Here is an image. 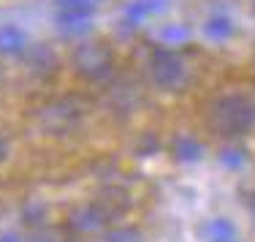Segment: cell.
<instances>
[{
    "mask_svg": "<svg viewBox=\"0 0 255 242\" xmlns=\"http://www.w3.org/2000/svg\"><path fill=\"white\" fill-rule=\"evenodd\" d=\"M209 128L217 136L239 139L255 131V98L247 93H226L212 101L209 106Z\"/></svg>",
    "mask_w": 255,
    "mask_h": 242,
    "instance_id": "cell-1",
    "label": "cell"
},
{
    "mask_svg": "<svg viewBox=\"0 0 255 242\" xmlns=\"http://www.w3.org/2000/svg\"><path fill=\"white\" fill-rule=\"evenodd\" d=\"M147 74L157 90L177 93V90H182L187 84V63L177 49L160 44L157 49H152V54L147 60Z\"/></svg>",
    "mask_w": 255,
    "mask_h": 242,
    "instance_id": "cell-2",
    "label": "cell"
},
{
    "mask_svg": "<svg viewBox=\"0 0 255 242\" xmlns=\"http://www.w3.org/2000/svg\"><path fill=\"white\" fill-rule=\"evenodd\" d=\"M38 128L49 136H68L82 125L84 106L76 98H57L38 109Z\"/></svg>",
    "mask_w": 255,
    "mask_h": 242,
    "instance_id": "cell-3",
    "label": "cell"
},
{
    "mask_svg": "<svg viewBox=\"0 0 255 242\" xmlns=\"http://www.w3.org/2000/svg\"><path fill=\"white\" fill-rule=\"evenodd\" d=\"M74 71L87 82H106L114 74V52L103 41H84L74 52Z\"/></svg>",
    "mask_w": 255,
    "mask_h": 242,
    "instance_id": "cell-4",
    "label": "cell"
},
{
    "mask_svg": "<svg viewBox=\"0 0 255 242\" xmlns=\"http://www.w3.org/2000/svg\"><path fill=\"white\" fill-rule=\"evenodd\" d=\"M103 0H54V19L65 35L82 38L93 30V19Z\"/></svg>",
    "mask_w": 255,
    "mask_h": 242,
    "instance_id": "cell-5",
    "label": "cell"
},
{
    "mask_svg": "<svg viewBox=\"0 0 255 242\" xmlns=\"http://www.w3.org/2000/svg\"><path fill=\"white\" fill-rule=\"evenodd\" d=\"M114 221H117V218L109 213L98 199H93V202L82 204V207H76L74 213H71L68 229L74 234H79V237H90V234H106Z\"/></svg>",
    "mask_w": 255,
    "mask_h": 242,
    "instance_id": "cell-6",
    "label": "cell"
},
{
    "mask_svg": "<svg viewBox=\"0 0 255 242\" xmlns=\"http://www.w3.org/2000/svg\"><path fill=\"white\" fill-rule=\"evenodd\" d=\"M166 8V0H130L123 8V30H138Z\"/></svg>",
    "mask_w": 255,
    "mask_h": 242,
    "instance_id": "cell-7",
    "label": "cell"
},
{
    "mask_svg": "<svg viewBox=\"0 0 255 242\" xmlns=\"http://www.w3.org/2000/svg\"><path fill=\"white\" fill-rule=\"evenodd\" d=\"M30 49V35L25 33V27L5 22L0 25V57H22Z\"/></svg>",
    "mask_w": 255,
    "mask_h": 242,
    "instance_id": "cell-8",
    "label": "cell"
},
{
    "mask_svg": "<svg viewBox=\"0 0 255 242\" xmlns=\"http://www.w3.org/2000/svg\"><path fill=\"white\" fill-rule=\"evenodd\" d=\"M198 237L204 242H239V229L228 218H209L198 226Z\"/></svg>",
    "mask_w": 255,
    "mask_h": 242,
    "instance_id": "cell-9",
    "label": "cell"
},
{
    "mask_svg": "<svg viewBox=\"0 0 255 242\" xmlns=\"http://www.w3.org/2000/svg\"><path fill=\"white\" fill-rule=\"evenodd\" d=\"M171 155L179 163H198L204 158V144L193 134H177L171 139Z\"/></svg>",
    "mask_w": 255,
    "mask_h": 242,
    "instance_id": "cell-10",
    "label": "cell"
},
{
    "mask_svg": "<svg viewBox=\"0 0 255 242\" xmlns=\"http://www.w3.org/2000/svg\"><path fill=\"white\" fill-rule=\"evenodd\" d=\"M204 35L215 44H223L234 35V19L228 14H212L209 19L204 22Z\"/></svg>",
    "mask_w": 255,
    "mask_h": 242,
    "instance_id": "cell-11",
    "label": "cell"
},
{
    "mask_svg": "<svg viewBox=\"0 0 255 242\" xmlns=\"http://www.w3.org/2000/svg\"><path fill=\"white\" fill-rule=\"evenodd\" d=\"M30 52V49H27ZM57 68V57L49 52V49H33L30 52V71H35V74H41V76H46V74H52V71Z\"/></svg>",
    "mask_w": 255,
    "mask_h": 242,
    "instance_id": "cell-12",
    "label": "cell"
},
{
    "mask_svg": "<svg viewBox=\"0 0 255 242\" xmlns=\"http://www.w3.org/2000/svg\"><path fill=\"white\" fill-rule=\"evenodd\" d=\"M157 38H160L163 46H171V49H174V46L185 44V41L190 38V30H187L185 25H166V27H160Z\"/></svg>",
    "mask_w": 255,
    "mask_h": 242,
    "instance_id": "cell-13",
    "label": "cell"
},
{
    "mask_svg": "<svg viewBox=\"0 0 255 242\" xmlns=\"http://www.w3.org/2000/svg\"><path fill=\"white\" fill-rule=\"evenodd\" d=\"M103 242H147L144 234L133 226H117V229H109L103 234Z\"/></svg>",
    "mask_w": 255,
    "mask_h": 242,
    "instance_id": "cell-14",
    "label": "cell"
},
{
    "mask_svg": "<svg viewBox=\"0 0 255 242\" xmlns=\"http://www.w3.org/2000/svg\"><path fill=\"white\" fill-rule=\"evenodd\" d=\"M220 163L226 169L247 166V150L245 147H226V150H220Z\"/></svg>",
    "mask_w": 255,
    "mask_h": 242,
    "instance_id": "cell-15",
    "label": "cell"
},
{
    "mask_svg": "<svg viewBox=\"0 0 255 242\" xmlns=\"http://www.w3.org/2000/svg\"><path fill=\"white\" fill-rule=\"evenodd\" d=\"M8 155H11V136L5 131H0V166L8 161Z\"/></svg>",
    "mask_w": 255,
    "mask_h": 242,
    "instance_id": "cell-16",
    "label": "cell"
},
{
    "mask_svg": "<svg viewBox=\"0 0 255 242\" xmlns=\"http://www.w3.org/2000/svg\"><path fill=\"white\" fill-rule=\"evenodd\" d=\"M27 242H63V240H57V237H54V234L38 232V234H33V237H27Z\"/></svg>",
    "mask_w": 255,
    "mask_h": 242,
    "instance_id": "cell-17",
    "label": "cell"
},
{
    "mask_svg": "<svg viewBox=\"0 0 255 242\" xmlns=\"http://www.w3.org/2000/svg\"><path fill=\"white\" fill-rule=\"evenodd\" d=\"M0 242H27V237H19L16 232H8V234H0Z\"/></svg>",
    "mask_w": 255,
    "mask_h": 242,
    "instance_id": "cell-18",
    "label": "cell"
},
{
    "mask_svg": "<svg viewBox=\"0 0 255 242\" xmlns=\"http://www.w3.org/2000/svg\"><path fill=\"white\" fill-rule=\"evenodd\" d=\"M250 210H253V215H255V193L250 196Z\"/></svg>",
    "mask_w": 255,
    "mask_h": 242,
    "instance_id": "cell-19",
    "label": "cell"
}]
</instances>
